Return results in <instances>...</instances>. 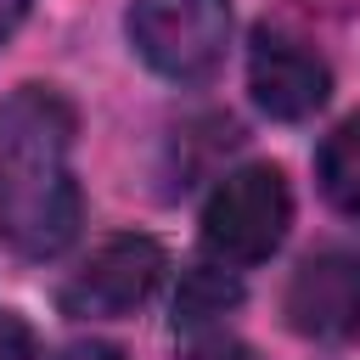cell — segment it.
<instances>
[{
  "label": "cell",
  "mask_w": 360,
  "mask_h": 360,
  "mask_svg": "<svg viewBox=\"0 0 360 360\" xmlns=\"http://www.w3.org/2000/svg\"><path fill=\"white\" fill-rule=\"evenodd\" d=\"M73 107L51 84H22L0 101V242L22 259H56L79 236Z\"/></svg>",
  "instance_id": "cell-1"
},
{
  "label": "cell",
  "mask_w": 360,
  "mask_h": 360,
  "mask_svg": "<svg viewBox=\"0 0 360 360\" xmlns=\"http://www.w3.org/2000/svg\"><path fill=\"white\" fill-rule=\"evenodd\" d=\"M129 45L135 56L174 79V84H197L225 62L231 45V0H129Z\"/></svg>",
  "instance_id": "cell-2"
},
{
  "label": "cell",
  "mask_w": 360,
  "mask_h": 360,
  "mask_svg": "<svg viewBox=\"0 0 360 360\" xmlns=\"http://www.w3.org/2000/svg\"><path fill=\"white\" fill-rule=\"evenodd\" d=\"M292 225V191L276 163H248L225 174L202 208V248L219 264H259L281 248Z\"/></svg>",
  "instance_id": "cell-3"
},
{
  "label": "cell",
  "mask_w": 360,
  "mask_h": 360,
  "mask_svg": "<svg viewBox=\"0 0 360 360\" xmlns=\"http://www.w3.org/2000/svg\"><path fill=\"white\" fill-rule=\"evenodd\" d=\"M163 270H169V259H163V248H158L152 236H112V242H101V248L62 281L56 304H62V315H73V321L129 315V309H141V304L158 292Z\"/></svg>",
  "instance_id": "cell-4"
},
{
  "label": "cell",
  "mask_w": 360,
  "mask_h": 360,
  "mask_svg": "<svg viewBox=\"0 0 360 360\" xmlns=\"http://www.w3.org/2000/svg\"><path fill=\"white\" fill-rule=\"evenodd\" d=\"M281 315L298 338L332 343L360 326V248H321L309 253L281 298Z\"/></svg>",
  "instance_id": "cell-5"
},
{
  "label": "cell",
  "mask_w": 360,
  "mask_h": 360,
  "mask_svg": "<svg viewBox=\"0 0 360 360\" xmlns=\"http://www.w3.org/2000/svg\"><path fill=\"white\" fill-rule=\"evenodd\" d=\"M248 90H253L259 112H270L281 124H298V118L326 107L332 73H326V62L304 39H292L281 28H259L253 51H248Z\"/></svg>",
  "instance_id": "cell-6"
},
{
  "label": "cell",
  "mask_w": 360,
  "mask_h": 360,
  "mask_svg": "<svg viewBox=\"0 0 360 360\" xmlns=\"http://www.w3.org/2000/svg\"><path fill=\"white\" fill-rule=\"evenodd\" d=\"M315 174H321V191L332 208L343 214H360V112H349L315 152Z\"/></svg>",
  "instance_id": "cell-7"
},
{
  "label": "cell",
  "mask_w": 360,
  "mask_h": 360,
  "mask_svg": "<svg viewBox=\"0 0 360 360\" xmlns=\"http://www.w3.org/2000/svg\"><path fill=\"white\" fill-rule=\"evenodd\" d=\"M242 304V281L214 259V264H191L180 276V292H174V326H208L214 315L236 309Z\"/></svg>",
  "instance_id": "cell-8"
},
{
  "label": "cell",
  "mask_w": 360,
  "mask_h": 360,
  "mask_svg": "<svg viewBox=\"0 0 360 360\" xmlns=\"http://www.w3.org/2000/svg\"><path fill=\"white\" fill-rule=\"evenodd\" d=\"M180 360H259L242 338H225V332H208V338H197Z\"/></svg>",
  "instance_id": "cell-9"
},
{
  "label": "cell",
  "mask_w": 360,
  "mask_h": 360,
  "mask_svg": "<svg viewBox=\"0 0 360 360\" xmlns=\"http://www.w3.org/2000/svg\"><path fill=\"white\" fill-rule=\"evenodd\" d=\"M0 360H34V332L17 315H0Z\"/></svg>",
  "instance_id": "cell-10"
},
{
  "label": "cell",
  "mask_w": 360,
  "mask_h": 360,
  "mask_svg": "<svg viewBox=\"0 0 360 360\" xmlns=\"http://www.w3.org/2000/svg\"><path fill=\"white\" fill-rule=\"evenodd\" d=\"M56 360H124V349L107 343V338H79V343H68Z\"/></svg>",
  "instance_id": "cell-11"
},
{
  "label": "cell",
  "mask_w": 360,
  "mask_h": 360,
  "mask_svg": "<svg viewBox=\"0 0 360 360\" xmlns=\"http://www.w3.org/2000/svg\"><path fill=\"white\" fill-rule=\"evenodd\" d=\"M28 6H34V0H0V45H6V39H11L17 28H22Z\"/></svg>",
  "instance_id": "cell-12"
}]
</instances>
